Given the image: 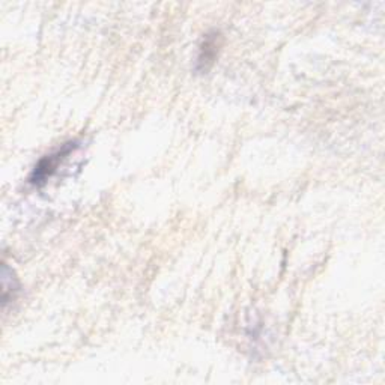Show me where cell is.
Wrapping results in <instances>:
<instances>
[{
    "label": "cell",
    "mask_w": 385,
    "mask_h": 385,
    "mask_svg": "<svg viewBox=\"0 0 385 385\" xmlns=\"http://www.w3.org/2000/svg\"><path fill=\"white\" fill-rule=\"evenodd\" d=\"M77 146H79L77 142H68L65 145H62V148H59L58 151L42 157L35 166L33 172L31 173L29 177L31 184L35 187H42L45 182L56 173L62 161L65 160L72 151L77 149Z\"/></svg>",
    "instance_id": "cell-1"
},
{
    "label": "cell",
    "mask_w": 385,
    "mask_h": 385,
    "mask_svg": "<svg viewBox=\"0 0 385 385\" xmlns=\"http://www.w3.org/2000/svg\"><path fill=\"white\" fill-rule=\"evenodd\" d=\"M220 36L217 32L214 35H206L204 38V42L200 45L199 56H197V69L199 71H208L213 63L215 62V58L218 54L220 47Z\"/></svg>",
    "instance_id": "cell-2"
},
{
    "label": "cell",
    "mask_w": 385,
    "mask_h": 385,
    "mask_svg": "<svg viewBox=\"0 0 385 385\" xmlns=\"http://www.w3.org/2000/svg\"><path fill=\"white\" fill-rule=\"evenodd\" d=\"M18 292H20V285H18V280L14 276L13 268L8 267L6 261H3L2 267V304L3 309H6L8 302H11L17 298Z\"/></svg>",
    "instance_id": "cell-3"
}]
</instances>
